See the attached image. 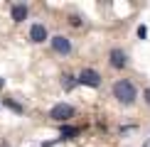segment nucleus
Returning a JSON list of instances; mask_svg holds the SVG:
<instances>
[{
  "label": "nucleus",
  "mask_w": 150,
  "mask_h": 147,
  "mask_svg": "<svg viewBox=\"0 0 150 147\" xmlns=\"http://www.w3.org/2000/svg\"><path fill=\"white\" fill-rule=\"evenodd\" d=\"M12 20L15 22H22L25 17H27V5H12Z\"/></svg>",
  "instance_id": "nucleus-7"
},
{
  "label": "nucleus",
  "mask_w": 150,
  "mask_h": 147,
  "mask_svg": "<svg viewBox=\"0 0 150 147\" xmlns=\"http://www.w3.org/2000/svg\"><path fill=\"white\" fill-rule=\"evenodd\" d=\"M62 137H64V140H69V137H76V135H79V127H71V125H62Z\"/></svg>",
  "instance_id": "nucleus-8"
},
{
  "label": "nucleus",
  "mask_w": 150,
  "mask_h": 147,
  "mask_svg": "<svg viewBox=\"0 0 150 147\" xmlns=\"http://www.w3.org/2000/svg\"><path fill=\"white\" fill-rule=\"evenodd\" d=\"M76 81L84 83V86H89V88H98V86H101V76H98V71H93V69H84L79 74Z\"/></svg>",
  "instance_id": "nucleus-3"
},
{
  "label": "nucleus",
  "mask_w": 150,
  "mask_h": 147,
  "mask_svg": "<svg viewBox=\"0 0 150 147\" xmlns=\"http://www.w3.org/2000/svg\"><path fill=\"white\" fill-rule=\"evenodd\" d=\"M71 24H74V27H79V24H81V17H76V15H71V20H69Z\"/></svg>",
  "instance_id": "nucleus-12"
},
{
  "label": "nucleus",
  "mask_w": 150,
  "mask_h": 147,
  "mask_svg": "<svg viewBox=\"0 0 150 147\" xmlns=\"http://www.w3.org/2000/svg\"><path fill=\"white\" fill-rule=\"evenodd\" d=\"M113 96L118 98V103H123V106H130V103L135 101V96H138V91H135L133 81H128V78H121V81L113 83Z\"/></svg>",
  "instance_id": "nucleus-1"
},
{
  "label": "nucleus",
  "mask_w": 150,
  "mask_h": 147,
  "mask_svg": "<svg viewBox=\"0 0 150 147\" xmlns=\"http://www.w3.org/2000/svg\"><path fill=\"white\" fill-rule=\"evenodd\" d=\"M5 106H8L10 110H15V113H17V115H20V113H22V106H20V103H15V101H12V98H5Z\"/></svg>",
  "instance_id": "nucleus-10"
},
{
  "label": "nucleus",
  "mask_w": 150,
  "mask_h": 147,
  "mask_svg": "<svg viewBox=\"0 0 150 147\" xmlns=\"http://www.w3.org/2000/svg\"><path fill=\"white\" fill-rule=\"evenodd\" d=\"M74 83H76V78H74L71 74H64V78H62V86L69 91V88H74Z\"/></svg>",
  "instance_id": "nucleus-9"
},
{
  "label": "nucleus",
  "mask_w": 150,
  "mask_h": 147,
  "mask_svg": "<svg viewBox=\"0 0 150 147\" xmlns=\"http://www.w3.org/2000/svg\"><path fill=\"white\" fill-rule=\"evenodd\" d=\"M143 147H150V140H148V142H145V145H143Z\"/></svg>",
  "instance_id": "nucleus-14"
},
{
  "label": "nucleus",
  "mask_w": 150,
  "mask_h": 147,
  "mask_svg": "<svg viewBox=\"0 0 150 147\" xmlns=\"http://www.w3.org/2000/svg\"><path fill=\"white\" fill-rule=\"evenodd\" d=\"M30 39L37 42V44L45 42V39H47V27H45V24H40V22H35L32 27H30Z\"/></svg>",
  "instance_id": "nucleus-6"
},
{
  "label": "nucleus",
  "mask_w": 150,
  "mask_h": 147,
  "mask_svg": "<svg viewBox=\"0 0 150 147\" xmlns=\"http://www.w3.org/2000/svg\"><path fill=\"white\" fill-rule=\"evenodd\" d=\"M145 101H148V106H150V88L145 91Z\"/></svg>",
  "instance_id": "nucleus-13"
},
{
  "label": "nucleus",
  "mask_w": 150,
  "mask_h": 147,
  "mask_svg": "<svg viewBox=\"0 0 150 147\" xmlns=\"http://www.w3.org/2000/svg\"><path fill=\"white\" fill-rule=\"evenodd\" d=\"M52 49H54L57 54H69V52H71V42L67 39V37L57 34V37H52Z\"/></svg>",
  "instance_id": "nucleus-5"
},
{
  "label": "nucleus",
  "mask_w": 150,
  "mask_h": 147,
  "mask_svg": "<svg viewBox=\"0 0 150 147\" xmlns=\"http://www.w3.org/2000/svg\"><path fill=\"white\" fill-rule=\"evenodd\" d=\"M0 88H3V78H0Z\"/></svg>",
  "instance_id": "nucleus-15"
},
{
  "label": "nucleus",
  "mask_w": 150,
  "mask_h": 147,
  "mask_svg": "<svg viewBox=\"0 0 150 147\" xmlns=\"http://www.w3.org/2000/svg\"><path fill=\"white\" fill-rule=\"evenodd\" d=\"M71 115H74V108L69 106V103H57V106L49 110V118H52V120H57V123L69 120Z\"/></svg>",
  "instance_id": "nucleus-2"
},
{
  "label": "nucleus",
  "mask_w": 150,
  "mask_h": 147,
  "mask_svg": "<svg viewBox=\"0 0 150 147\" xmlns=\"http://www.w3.org/2000/svg\"><path fill=\"white\" fill-rule=\"evenodd\" d=\"M138 37H140V39H145V37H148V29H145V24H140V27H138Z\"/></svg>",
  "instance_id": "nucleus-11"
},
{
  "label": "nucleus",
  "mask_w": 150,
  "mask_h": 147,
  "mask_svg": "<svg viewBox=\"0 0 150 147\" xmlns=\"http://www.w3.org/2000/svg\"><path fill=\"white\" fill-rule=\"evenodd\" d=\"M108 61H111V66H113V69H123V66L128 64V57H126V52H123V49H111Z\"/></svg>",
  "instance_id": "nucleus-4"
}]
</instances>
